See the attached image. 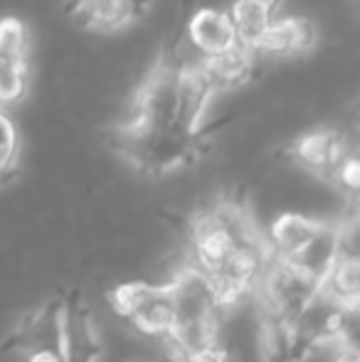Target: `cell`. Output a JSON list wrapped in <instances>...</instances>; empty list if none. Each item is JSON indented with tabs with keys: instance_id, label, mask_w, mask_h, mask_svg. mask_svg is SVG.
Wrapping results in <instances>:
<instances>
[{
	"instance_id": "6da1fadb",
	"label": "cell",
	"mask_w": 360,
	"mask_h": 362,
	"mask_svg": "<svg viewBox=\"0 0 360 362\" xmlns=\"http://www.w3.org/2000/svg\"><path fill=\"white\" fill-rule=\"evenodd\" d=\"M215 96L197 59L166 45L131 94L126 116L109 126L106 141L139 175H175L200 163L210 148L207 109Z\"/></svg>"
},
{
	"instance_id": "7a4b0ae2",
	"label": "cell",
	"mask_w": 360,
	"mask_h": 362,
	"mask_svg": "<svg viewBox=\"0 0 360 362\" xmlns=\"http://www.w3.org/2000/svg\"><path fill=\"white\" fill-rule=\"evenodd\" d=\"M190 267L210 284L220 305L237 308L252 298L274 252L245 197H217L187 224Z\"/></svg>"
},
{
	"instance_id": "3957f363",
	"label": "cell",
	"mask_w": 360,
	"mask_h": 362,
	"mask_svg": "<svg viewBox=\"0 0 360 362\" xmlns=\"http://www.w3.org/2000/svg\"><path fill=\"white\" fill-rule=\"evenodd\" d=\"M168 288L173 300V318L161 338L168 358L182 362L195 350L220 343L225 308L220 305L210 284L190 264H185L173 274Z\"/></svg>"
},
{
	"instance_id": "277c9868",
	"label": "cell",
	"mask_w": 360,
	"mask_h": 362,
	"mask_svg": "<svg viewBox=\"0 0 360 362\" xmlns=\"http://www.w3.org/2000/svg\"><path fill=\"white\" fill-rule=\"evenodd\" d=\"M286 156L291 158L294 165H298L316 180L336 187L351 200V205H356L360 190V160L356 141L346 131L333 126L313 129L298 136L286 148Z\"/></svg>"
},
{
	"instance_id": "5b68a950",
	"label": "cell",
	"mask_w": 360,
	"mask_h": 362,
	"mask_svg": "<svg viewBox=\"0 0 360 362\" xmlns=\"http://www.w3.org/2000/svg\"><path fill=\"white\" fill-rule=\"evenodd\" d=\"M267 237H269L274 257L284 259L321 281L341 249V222H326V219L286 212L274 219Z\"/></svg>"
},
{
	"instance_id": "8992f818",
	"label": "cell",
	"mask_w": 360,
	"mask_h": 362,
	"mask_svg": "<svg viewBox=\"0 0 360 362\" xmlns=\"http://www.w3.org/2000/svg\"><path fill=\"white\" fill-rule=\"evenodd\" d=\"M336 315L331 305H323L308 318H277L260 313L257 320V348L262 362H308L323 345H331Z\"/></svg>"
},
{
	"instance_id": "52a82bcc",
	"label": "cell",
	"mask_w": 360,
	"mask_h": 362,
	"mask_svg": "<svg viewBox=\"0 0 360 362\" xmlns=\"http://www.w3.org/2000/svg\"><path fill=\"white\" fill-rule=\"evenodd\" d=\"M255 298L260 313L291 320L308 318L326 305L321 298V281L279 257H272L269 267L255 291Z\"/></svg>"
},
{
	"instance_id": "ba28073f",
	"label": "cell",
	"mask_w": 360,
	"mask_h": 362,
	"mask_svg": "<svg viewBox=\"0 0 360 362\" xmlns=\"http://www.w3.org/2000/svg\"><path fill=\"white\" fill-rule=\"evenodd\" d=\"M109 303L119 318L134 325L139 333L163 338L173 318V300L168 284L126 281L109 291Z\"/></svg>"
},
{
	"instance_id": "9c48e42d",
	"label": "cell",
	"mask_w": 360,
	"mask_h": 362,
	"mask_svg": "<svg viewBox=\"0 0 360 362\" xmlns=\"http://www.w3.org/2000/svg\"><path fill=\"white\" fill-rule=\"evenodd\" d=\"M321 298L341 313L356 315L360 308V259H358V217L341 219V249L336 262L321 279Z\"/></svg>"
},
{
	"instance_id": "30bf717a",
	"label": "cell",
	"mask_w": 360,
	"mask_h": 362,
	"mask_svg": "<svg viewBox=\"0 0 360 362\" xmlns=\"http://www.w3.org/2000/svg\"><path fill=\"white\" fill-rule=\"evenodd\" d=\"M59 353L62 362H99L104 355L94 313L79 291L59 293Z\"/></svg>"
},
{
	"instance_id": "8fae6325",
	"label": "cell",
	"mask_w": 360,
	"mask_h": 362,
	"mask_svg": "<svg viewBox=\"0 0 360 362\" xmlns=\"http://www.w3.org/2000/svg\"><path fill=\"white\" fill-rule=\"evenodd\" d=\"M30 86V35L23 20H0V106L18 104Z\"/></svg>"
},
{
	"instance_id": "7c38bea8",
	"label": "cell",
	"mask_w": 360,
	"mask_h": 362,
	"mask_svg": "<svg viewBox=\"0 0 360 362\" xmlns=\"http://www.w3.org/2000/svg\"><path fill=\"white\" fill-rule=\"evenodd\" d=\"M318 45V30L308 18L298 15H279L262 37L252 45L262 62H289L301 59L313 52Z\"/></svg>"
},
{
	"instance_id": "4fadbf2b",
	"label": "cell",
	"mask_w": 360,
	"mask_h": 362,
	"mask_svg": "<svg viewBox=\"0 0 360 362\" xmlns=\"http://www.w3.org/2000/svg\"><path fill=\"white\" fill-rule=\"evenodd\" d=\"M197 64H200L212 91L220 96L250 84L257 76V72H260L262 59L257 57V52L250 45L237 42L230 49H225V52L210 54V57H197Z\"/></svg>"
},
{
	"instance_id": "5bb4252c",
	"label": "cell",
	"mask_w": 360,
	"mask_h": 362,
	"mask_svg": "<svg viewBox=\"0 0 360 362\" xmlns=\"http://www.w3.org/2000/svg\"><path fill=\"white\" fill-rule=\"evenodd\" d=\"M185 37L200 57L225 52L232 45H237L235 25L230 20V13L220 8H200L192 13V18L185 25Z\"/></svg>"
},
{
	"instance_id": "9a60e30c",
	"label": "cell",
	"mask_w": 360,
	"mask_h": 362,
	"mask_svg": "<svg viewBox=\"0 0 360 362\" xmlns=\"http://www.w3.org/2000/svg\"><path fill=\"white\" fill-rule=\"evenodd\" d=\"M227 13L235 25L237 40L252 47L262 37V33L281 15V0H235Z\"/></svg>"
},
{
	"instance_id": "2e32d148",
	"label": "cell",
	"mask_w": 360,
	"mask_h": 362,
	"mask_svg": "<svg viewBox=\"0 0 360 362\" xmlns=\"http://www.w3.org/2000/svg\"><path fill=\"white\" fill-rule=\"evenodd\" d=\"M20 158H23V139L10 119L8 111L0 106V187L8 185L20 170Z\"/></svg>"
},
{
	"instance_id": "e0dca14e",
	"label": "cell",
	"mask_w": 360,
	"mask_h": 362,
	"mask_svg": "<svg viewBox=\"0 0 360 362\" xmlns=\"http://www.w3.org/2000/svg\"><path fill=\"white\" fill-rule=\"evenodd\" d=\"M104 3L106 0H64V10H67V15L79 25V28H87L91 15H94Z\"/></svg>"
},
{
	"instance_id": "ac0fdd59",
	"label": "cell",
	"mask_w": 360,
	"mask_h": 362,
	"mask_svg": "<svg viewBox=\"0 0 360 362\" xmlns=\"http://www.w3.org/2000/svg\"><path fill=\"white\" fill-rule=\"evenodd\" d=\"M182 362H232V358L227 353V348H222V343H215L190 353Z\"/></svg>"
},
{
	"instance_id": "d6986e66",
	"label": "cell",
	"mask_w": 360,
	"mask_h": 362,
	"mask_svg": "<svg viewBox=\"0 0 360 362\" xmlns=\"http://www.w3.org/2000/svg\"><path fill=\"white\" fill-rule=\"evenodd\" d=\"M336 350L338 353L331 362H360L356 343H341V345H336Z\"/></svg>"
}]
</instances>
